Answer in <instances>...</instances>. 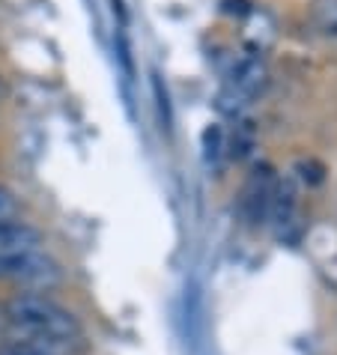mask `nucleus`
I'll use <instances>...</instances> for the list:
<instances>
[{"instance_id":"nucleus-1","label":"nucleus","mask_w":337,"mask_h":355,"mask_svg":"<svg viewBox=\"0 0 337 355\" xmlns=\"http://www.w3.org/2000/svg\"><path fill=\"white\" fill-rule=\"evenodd\" d=\"M3 320L18 331V340L36 343L42 349H51L54 355H60L75 340H81L84 331L81 320L72 311L36 290L15 293L3 304Z\"/></svg>"},{"instance_id":"nucleus-2","label":"nucleus","mask_w":337,"mask_h":355,"mask_svg":"<svg viewBox=\"0 0 337 355\" xmlns=\"http://www.w3.org/2000/svg\"><path fill=\"white\" fill-rule=\"evenodd\" d=\"M266 81H269V69H266V63L257 54H245V57H239V60L233 63L230 84L227 87L236 90V93H242L245 98H251V96H257L263 90Z\"/></svg>"},{"instance_id":"nucleus-3","label":"nucleus","mask_w":337,"mask_h":355,"mask_svg":"<svg viewBox=\"0 0 337 355\" xmlns=\"http://www.w3.org/2000/svg\"><path fill=\"white\" fill-rule=\"evenodd\" d=\"M313 24L320 27L325 36H337V0H316Z\"/></svg>"},{"instance_id":"nucleus-4","label":"nucleus","mask_w":337,"mask_h":355,"mask_svg":"<svg viewBox=\"0 0 337 355\" xmlns=\"http://www.w3.org/2000/svg\"><path fill=\"white\" fill-rule=\"evenodd\" d=\"M18 212H21V206H18V197L3 189L0 185V227L9 224V221H18Z\"/></svg>"},{"instance_id":"nucleus-5","label":"nucleus","mask_w":337,"mask_h":355,"mask_svg":"<svg viewBox=\"0 0 337 355\" xmlns=\"http://www.w3.org/2000/svg\"><path fill=\"white\" fill-rule=\"evenodd\" d=\"M0 355H54V352L36 347V343H27V340L12 338L9 343H3V347H0Z\"/></svg>"},{"instance_id":"nucleus-6","label":"nucleus","mask_w":337,"mask_h":355,"mask_svg":"<svg viewBox=\"0 0 337 355\" xmlns=\"http://www.w3.org/2000/svg\"><path fill=\"white\" fill-rule=\"evenodd\" d=\"M153 90H155V98H158V114L164 120V129H171V105H167V93L162 90V78L153 75Z\"/></svg>"},{"instance_id":"nucleus-7","label":"nucleus","mask_w":337,"mask_h":355,"mask_svg":"<svg viewBox=\"0 0 337 355\" xmlns=\"http://www.w3.org/2000/svg\"><path fill=\"white\" fill-rule=\"evenodd\" d=\"M0 322H3V304H0Z\"/></svg>"}]
</instances>
